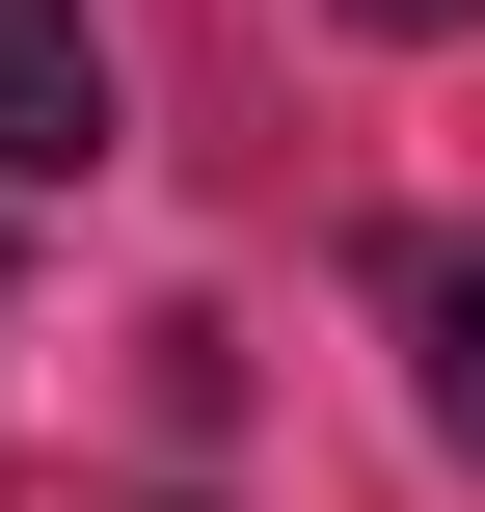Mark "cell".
Here are the masks:
<instances>
[{"label": "cell", "mask_w": 485, "mask_h": 512, "mask_svg": "<svg viewBox=\"0 0 485 512\" xmlns=\"http://www.w3.org/2000/svg\"><path fill=\"white\" fill-rule=\"evenodd\" d=\"M108 162H135L108 27H81V0H0V189H108Z\"/></svg>", "instance_id": "6da1fadb"}, {"label": "cell", "mask_w": 485, "mask_h": 512, "mask_svg": "<svg viewBox=\"0 0 485 512\" xmlns=\"http://www.w3.org/2000/svg\"><path fill=\"white\" fill-rule=\"evenodd\" d=\"M378 324H405V378H432V432L485 459V243L432 216V243H378Z\"/></svg>", "instance_id": "7a4b0ae2"}, {"label": "cell", "mask_w": 485, "mask_h": 512, "mask_svg": "<svg viewBox=\"0 0 485 512\" xmlns=\"http://www.w3.org/2000/svg\"><path fill=\"white\" fill-rule=\"evenodd\" d=\"M351 27H405V54H459V27H485V0H351Z\"/></svg>", "instance_id": "3957f363"}]
</instances>
